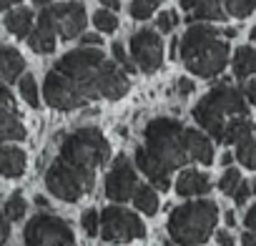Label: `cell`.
<instances>
[{"label": "cell", "instance_id": "18", "mask_svg": "<svg viewBox=\"0 0 256 246\" xmlns=\"http://www.w3.org/2000/svg\"><path fill=\"white\" fill-rule=\"evenodd\" d=\"M28 156L20 146H3L0 148V176L6 178H18L26 174Z\"/></svg>", "mask_w": 256, "mask_h": 246}, {"label": "cell", "instance_id": "17", "mask_svg": "<svg viewBox=\"0 0 256 246\" xmlns=\"http://www.w3.org/2000/svg\"><path fill=\"white\" fill-rule=\"evenodd\" d=\"M211 191V178L196 168H186L178 174L176 178V194L184 196V198H191V196H204Z\"/></svg>", "mask_w": 256, "mask_h": 246}, {"label": "cell", "instance_id": "42", "mask_svg": "<svg viewBox=\"0 0 256 246\" xmlns=\"http://www.w3.org/2000/svg\"><path fill=\"white\" fill-rule=\"evenodd\" d=\"M216 241H218V246H236V244H234V236H231L228 231H218V234H216Z\"/></svg>", "mask_w": 256, "mask_h": 246}, {"label": "cell", "instance_id": "24", "mask_svg": "<svg viewBox=\"0 0 256 246\" xmlns=\"http://www.w3.org/2000/svg\"><path fill=\"white\" fill-rule=\"evenodd\" d=\"M134 204H136V208H138L141 214L154 216V214L158 211V194H156V188L141 184V186L134 191Z\"/></svg>", "mask_w": 256, "mask_h": 246}, {"label": "cell", "instance_id": "26", "mask_svg": "<svg viewBox=\"0 0 256 246\" xmlns=\"http://www.w3.org/2000/svg\"><path fill=\"white\" fill-rule=\"evenodd\" d=\"M18 88H20V96H23V100H28V106H30V108H38V106H40L38 83H36V78H33L30 73H23V76L18 78Z\"/></svg>", "mask_w": 256, "mask_h": 246}, {"label": "cell", "instance_id": "40", "mask_svg": "<svg viewBox=\"0 0 256 246\" xmlns=\"http://www.w3.org/2000/svg\"><path fill=\"white\" fill-rule=\"evenodd\" d=\"M244 224L248 226V231H256V204L246 211V216H244Z\"/></svg>", "mask_w": 256, "mask_h": 246}, {"label": "cell", "instance_id": "29", "mask_svg": "<svg viewBox=\"0 0 256 246\" xmlns=\"http://www.w3.org/2000/svg\"><path fill=\"white\" fill-rule=\"evenodd\" d=\"M164 0H131V16L136 20H148Z\"/></svg>", "mask_w": 256, "mask_h": 246}, {"label": "cell", "instance_id": "48", "mask_svg": "<svg viewBox=\"0 0 256 246\" xmlns=\"http://www.w3.org/2000/svg\"><path fill=\"white\" fill-rule=\"evenodd\" d=\"M226 224H228V226H234V224H236V216H234V211H226Z\"/></svg>", "mask_w": 256, "mask_h": 246}, {"label": "cell", "instance_id": "10", "mask_svg": "<svg viewBox=\"0 0 256 246\" xmlns=\"http://www.w3.org/2000/svg\"><path fill=\"white\" fill-rule=\"evenodd\" d=\"M131 60L144 73H156L164 63V40L158 30L141 28L131 36Z\"/></svg>", "mask_w": 256, "mask_h": 246}, {"label": "cell", "instance_id": "35", "mask_svg": "<svg viewBox=\"0 0 256 246\" xmlns=\"http://www.w3.org/2000/svg\"><path fill=\"white\" fill-rule=\"evenodd\" d=\"M251 194H254V191H251V184H248V181H241V184H238V188L234 191V201H236L238 206H244V204H246V198H248Z\"/></svg>", "mask_w": 256, "mask_h": 246}, {"label": "cell", "instance_id": "13", "mask_svg": "<svg viewBox=\"0 0 256 246\" xmlns=\"http://www.w3.org/2000/svg\"><path fill=\"white\" fill-rule=\"evenodd\" d=\"M48 13L53 18V26H56V33L66 40H73L83 33L88 18H86V8L78 0H68V3H60V6H48Z\"/></svg>", "mask_w": 256, "mask_h": 246}, {"label": "cell", "instance_id": "9", "mask_svg": "<svg viewBox=\"0 0 256 246\" xmlns=\"http://www.w3.org/2000/svg\"><path fill=\"white\" fill-rule=\"evenodd\" d=\"M100 236L108 244H126L146 236V226L141 216L123 206H108L100 211Z\"/></svg>", "mask_w": 256, "mask_h": 246}, {"label": "cell", "instance_id": "30", "mask_svg": "<svg viewBox=\"0 0 256 246\" xmlns=\"http://www.w3.org/2000/svg\"><path fill=\"white\" fill-rule=\"evenodd\" d=\"M224 10L234 18H246L256 10V0H224Z\"/></svg>", "mask_w": 256, "mask_h": 246}, {"label": "cell", "instance_id": "31", "mask_svg": "<svg viewBox=\"0 0 256 246\" xmlns=\"http://www.w3.org/2000/svg\"><path fill=\"white\" fill-rule=\"evenodd\" d=\"M241 181H244V178H241V174H238L236 168H226V174H224L221 181H218V188H221L226 196H234V191L238 188Z\"/></svg>", "mask_w": 256, "mask_h": 246}, {"label": "cell", "instance_id": "32", "mask_svg": "<svg viewBox=\"0 0 256 246\" xmlns=\"http://www.w3.org/2000/svg\"><path fill=\"white\" fill-rule=\"evenodd\" d=\"M176 26H178V13L176 10L158 13V18H156V30L158 33H171V30H176Z\"/></svg>", "mask_w": 256, "mask_h": 246}, {"label": "cell", "instance_id": "16", "mask_svg": "<svg viewBox=\"0 0 256 246\" xmlns=\"http://www.w3.org/2000/svg\"><path fill=\"white\" fill-rule=\"evenodd\" d=\"M184 141H186V151H188L191 161H198L204 166H208L214 161V144H211L208 134L196 131V128H186L184 131Z\"/></svg>", "mask_w": 256, "mask_h": 246}, {"label": "cell", "instance_id": "37", "mask_svg": "<svg viewBox=\"0 0 256 246\" xmlns=\"http://www.w3.org/2000/svg\"><path fill=\"white\" fill-rule=\"evenodd\" d=\"M13 93H10V88H8V83L6 80H0V106H8V108H13Z\"/></svg>", "mask_w": 256, "mask_h": 246}, {"label": "cell", "instance_id": "12", "mask_svg": "<svg viewBox=\"0 0 256 246\" xmlns=\"http://www.w3.org/2000/svg\"><path fill=\"white\" fill-rule=\"evenodd\" d=\"M43 98L56 110H76V108L86 106V100L78 96V90L73 88V83L66 76H60L56 68L43 80Z\"/></svg>", "mask_w": 256, "mask_h": 246}, {"label": "cell", "instance_id": "2", "mask_svg": "<svg viewBox=\"0 0 256 246\" xmlns=\"http://www.w3.org/2000/svg\"><path fill=\"white\" fill-rule=\"evenodd\" d=\"M184 131L186 128L176 118H154L144 131L146 144L136 148V166L158 191H166L171 186L174 171L191 164Z\"/></svg>", "mask_w": 256, "mask_h": 246}, {"label": "cell", "instance_id": "39", "mask_svg": "<svg viewBox=\"0 0 256 246\" xmlns=\"http://www.w3.org/2000/svg\"><path fill=\"white\" fill-rule=\"evenodd\" d=\"M80 46H90V48H98L100 46V36H96V33H80Z\"/></svg>", "mask_w": 256, "mask_h": 246}, {"label": "cell", "instance_id": "46", "mask_svg": "<svg viewBox=\"0 0 256 246\" xmlns=\"http://www.w3.org/2000/svg\"><path fill=\"white\" fill-rule=\"evenodd\" d=\"M231 161H234L231 154H224V156H221V164H224V166H231Z\"/></svg>", "mask_w": 256, "mask_h": 246}, {"label": "cell", "instance_id": "47", "mask_svg": "<svg viewBox=\"0 0 256 246\" xmlns=\"http://www.w3.org/2000/svg\"><path fill=\"white\" fill-rule=\"evenodd\" d=\"M36 206H43V208H48V198H43V196H36Z\"/></svg>", "mask_w": 256, "mask_h": 246}, {"label": "cell", "instance_id": "11", "mask_svg": "<svg viewBox=\"0 0 256 246\" xmlns=\"http://www.w3.org/2000/svg\"><path fill=\"white\" fill-rule=\"evenodd\" d=\"M138 188V176H136V168L134 164L128 161L126 156H118L106 176V196L110 201H131L134 198V191Z\"/></svg>", "mask_w": 256, "mask_h": 246}, {"label": "cell", "instance_id": "1", "mask_svg": "<svg viewBox=\"0 0 256 246\" xmlns=\"http://www.w3.org/2000/svg\"><path fill=\"white\" fill-rule=\"evenodd\" d=\"M56 70L73 83V88L86 103L96 98L116 100L126 96L128 88H131L128 73L116 60H108L100 48H90V46H80L66 53L56 63Z\"/></svg>", "mask_w": 256, "mask_h": 246}, {"label": "cell", "instance_id": "3", "mask_svg": "<svg viewBox=\"0 0 256 246\" xmlns=\"http://www.w3.org/2000/svg\"><path fill=\"white\" fill-rule=\"evenodd\" d=\"M184 66L198 78H216L228 63V43L208 23H191L178 38Z\"/></svg>", "mask_w": 256, "mask_h": 246}, {"label": "cell", "instance_id": "28", "mask_svg": "<svg viewBox=\"0 0 256 246\" xmlns=\"http://www.w3.org/2000/svg\"><path fill=\"white\" fill-rule=\"evenodd\" d=\"M26 208H28V204H26V198H23V194L20 191H16V194H10L8 196V201H6V216L10 218V221H20L23 216H26Z\"/></svg>", "mask_w": 256, "mask_h": 246}, {"label": "cell", "instance_id": "8", "mask_svg": "<svg viewBox=\"0 0 256 246\" xmlns=\"http://www.w3.org/2000/svg\"><path fill=\"white\" fill-rule=\"evenodd\" d=\"M28 246H76V236L68 221L53 214H36L23 231Z\"/></svg>", "mask_w": 256, "mask_h": 246}, {"label": "cell", "instance_id": "14", "mask_svg": "<svg viewBox=\"0 0 256 246\" xmlns=\"http://www.w3.org/2000/svg\"><path fill=\"white\" fill-rule=\"evenodd\" d=\"M28 46H30V50L38 53V56H50V53L56 50V46H58V33H56V26H53V18H50L48 8L40 10L38 23H36L33 30L28 33Z\"/></svg>", "mask_w": 256, "mask_h": 246}, {"label": "cell", "instance_id": "49", "mask_svg": "<svg viewBox=\"0 0 256 246\" xmlns=\"http://www.w3.org/2000/svg\"><path fill=\"white\" fill-rule=\"evenodd\" d=\"M234 36H236L234 28H226V30H224V38H234Z\"/></svg>", "mask_w": 256, "mask_h": 246}, {"label": "cell", "instance_id": "7", "mask_svg": "<svg viewBox=\"0 0 256 246\" xmlns=\"http://www.w3.org/2000/svg\"><path fill=\"white\" fill-rule=\"evenodd\" d=\"M96 184V174L93 171H83L78 166H70L60 158H56L48 171H46V186L48 191L60 198V201H68V204H76L80 201Z\"/></svg>", "mask_w": 256, "mask_h": 246}, {"label": "cell", "instance_id": "34", "mask_svg": "<svg viewBox=\"0 0 256 246\" xmlns=\"http://www.w3.org/2000/svg\"><path fill=\"white\" fill-rule=\"evenodd\" d=\"M80 226H83V231H86L88 236H96V234L100 231V214H98L96 208H88V211L83 214V218H80Z\"/></svg>", "mask_w": 256, "mask_h": 246}, {"label": "cell", "instance_id": "41", "mask_svg": "<svg viewBox=\"0 0 256 246\" xmlns=\"http://www.w3.org/2000/svg\"><path fill=\"white\" fill-rule=\"evenodd\" d=\"M244 96H246V100H251V103L256 106V78L246 83V88H244Z\"/></svg>", "mask_w": 256, "mask_h": 246}, {"label": "cell", "instance_id": "33", "mask_svg": "<svg viewBox=\"0 0 256 246\" xmlns=\"http://www.w3.org/2000/svg\"><path fill=\"white\" fill-rule=\"evenodd\" d=\"M110 53H113V60H116L126 73L138 70V68H136V63H131V58H128V53H126V48H123L120 43H113V46H110Z\"/></svg>", "mask_w": 256, "mask_h": 246}, {"label": "cell", "instance_id": "51", "mask_svg": "<svg viewBox=\"0 0 256 246\" xmlns=\"http://www.w3.org/2000/svg\"><path fill=\"white\" fill-rule=\"evenodd\" d=\"M251 191H254V194H256V181H251Z\"/></svg>", "mask_w": 256, "mask_h": 246}, {"label": "cell", "instance_id": "36", "mask_svg": "<svg viewBox=\"0 0 256 246\" xmlns=\"http://www.w3.org/2000/svg\"><path fill=\"white\" fill-rule=\"evenodd\" d=\"M8 236H10V218L6 216V211H0V246L8 244Z\"/></svg>", "mask_w": 256, "mask_h": 246}, {"label": "cell", "instance_id": "25", "mask_svg": "<svg viewBox=\"0 0 256 246\" xmlns=\"http://www.w3.org/2000/svg\"><path fill=\"white\" fill-rule=\"evenodd\" d=\"M236 158L241 161V166L256 171V136H246L236 144Z\"/></svg>", "mask_w": 256, "mask_h": 246}, {"label": "cell", "instance_id": "43", "mask_svg": "<svg viewBox=\"0 0 256 246\" xmlns=\"http://www.w3.org/2000/svg\"><path fill=\"white\" fill-rule=\"evenodd\" d=\"M241 246H256V231H246L241 236Z\"/></svg>", "mask_w": 256, "mask_h": 246}, {"label": "cell", "instance_id": "44", "mask_svg": "<svg viewBox=\"0 0 256 246\" xmlns=\"http://www.w3.org/2000/svg\"><path fill=\"white\" fill-rule=\"evenodd\" d=\"M13 6H20V0H0V10H8Z\"/></svg>", "mask_w": 256, "mask_h": 246}, {"label": "cell", "instance_id": "5", "mask_svg": "<svg viewBox=\"0 0 256 246\" xmlns=\"http://www.w3.org/2000/svg\"><path fill=\"white\" fill-rule=\"evenodd\" d=\"M218 221V206L208 198L181 204L168 216V234L178 246H198L208 241Z\"/></svg>", "mask_w": 256, "mask_h": 246}, {"label": "cell", "instance_id": "20", "mask_svg": "<svg viewBox=\"0 0 256 246\" xmlns=\"http://www.w3.org/2000/svg\"><path fill=\"white\" fill-rule=\"evenodd\" d=\"M33 26H36V16H33V10L26 8V6H16V8H10L8 16H6V28H8L16 38H28V33L33 30Z\"/></svg>", "mask_w": 256, "mask_h": 246}, {"label": "cell", "instance_id": "27", "mask_svg": "<svg viewBox=\"0 0 256 246\" xmlns=\"http://www.w3.org/2000/svg\"><path fill=\"white\" fill-rule=\"evenodd\" d=\"M93 26L98 33H116L118 30V16L110 8H100L93 13Z\"/></svg>", "mask_w": 256, "mask_h": 246}, {"label": "cell", "instance_id": "50", "mask_svg": "<svg viewBox=\"0 0 256 246\" xmlns=\"http://www.w3.org/2000/svg\"><path fill=\"white\" fill-rule=\"evenodd\" d=\"M33 3H36V6H50L53 0H33Z\"/></svg>", "mask_w": 256, "mask_h": 246}, {"label": "cell", "instance_id": "4", "mask_svg": "<svg viewBox=\"0 0 256 246\" xmlns=\"http://www.w3.org/2000/svg\"><path fill=\"white\" fill-rule=\"evenodd\" d=\"M231 116H248V106H246V96L228 83L211 88L194 106V120L214 141H221L224 126Z\"/></svg>", "mask_w": 256, "mask_h": 246}, {"label": "cell", "instance_id": "23", "mask_svg": "<svg viewBox=\"0 0 256 246\" xmlns=\"http://www.w3.org/2000/svg\"><path fill=\"white\" fill-rule=\"evenodd\" d=\"M234 73L236 78H251L256 76V48L251 46H241L236 53H234Z\"/></svg>", "mask_w": 256, "mask_h": 246}, {"label": "cell", "instance_id": "21", "mask_svg": "<svg viewBox=\"0 0 256 246\" xmlns=\"http://www.w3.org/2000/svg\"><path fill=\"white\" fill-rule=\"evenodd\" d=\"M26 138V126L16 116L13 108L0 106V144L6 141H23Z\"/></svg>", "mask_w": 256, "mask_h": 246}, {"label": "cell", "instance_id": "6", "mask_svg": "<svg viewBox=\"0 0 256 246\" xmlns=\"http://www.w3.org/2000/svg\"><path fill=\"white\" fill-rule=\"evenodd\" d=\"M60 161L70 164V166H78L83 171H98L100 166L108 164L110 158V146L106 141V136L93 128V126H83L73 134H68L60 144V154H58Z\"/></svg>", "mask_w": 256, "mask_h": 246}, {"label": "cell", "instance_id": "45", "mask_svg": "<svg viewBox=\"0 0 256 246\" xmlns=\"http://www.w3.org/2000/svg\"><path fill=\"white\" fill-rule=\"evenodd\" d=\"M100 3H103V6H108V8L113 10V8H118V6H120V0H100Z\"/></svg>", "mask_w": 256, "mask_h": 246}, {"label": "cell", "instance_id": "15", "mask_svg": "<svg viewBox=\"0 0 256 246\" xmlns=\"http://www.w3.org/2000/svg\"><path fill=\"white\" fill-rule=\"evenodd\" d=\"M181 10L188 16L191 23L196 20H224L226 10L221 6V0H178Z\"/></svg>", "mask_w": 256, "mask_h": 246}, {"label": "cell", "instance_id": "22", "mask_svg": "<svg viewBox=\"0 0 256 246\" xmlns=\"http://www.w3.org/2000/svg\"><path fill=\"white\" fill-rule=\"evenodd\" d=\"M256 126L251 123L248 116H231L224 126V136H221V144H238L244 141L246 136H254Z\"/></svg>", "mask_w": 256, "mask_h": 246}, {"label": "cell", "instance_id": "38", "mask_svg": "<svg viewBox=\"0 0 256 246\" xmlns=\"http://www.w3.org/2000/svg\"><path fill=\"white\" fill-rule=\"evenodd\" d=\"M176 93H178V96H191V93H194V80L178 78V80H176Z\"/></svg>", "mask_w": 256, "mask_h": 246}, {"label": "cell", "instance_id": "19", "mask_svg": "<svg viewBox=\"0 0 256 246\" xmlns=\"http://www.w3.org/2000/svg\"><path fill=\"white\" fill-rule=\"evenodd\" d=\"M23 70H26V58L20 56V50L10 46H0V80L13 83L23 76Z\"/></svg>", "mask_w": 256, "mask_h": 246}]
</instances>
